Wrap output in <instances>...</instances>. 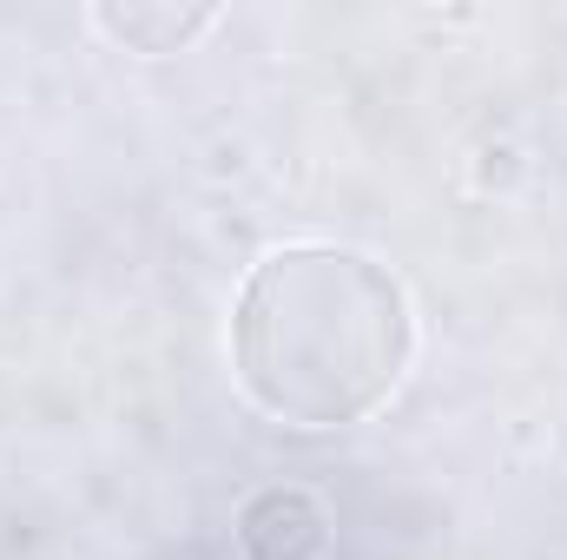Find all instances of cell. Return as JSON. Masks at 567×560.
Segmentation results:
<instances>
[{
  "label": "cell",
  "mask_w": 567,
  "mask_h": 560,
  "mask_svg": "<svg viewBox=\"0 0 567 560\" xmlns=\"http://www.w3.org/2000/svg\"><path fill=\"white\" fill-rule=\"evenodd\" d=\"M410 356V290L350 245H284L251 265L231 303L238 390L297 428H343L383 409Z\"/></svg>",
  "instance_id": "6da1fadb"
},
{
  "label": "cell",
  "mask_w": 567,
  "mask_h": 560,
  "mask_svg": "<svg viewBox=\"0 0 567 560\" xmlns=\"http://www.w3.org/2000/svg\"><path fill=\"white\" fill-rule=\"evenodd\" d=\"M245 554L251 560H317L330 548V521L310 495L297 488H271L245 508V528H238Z\"/></svg>",
  "instance_id": "7a4b0ae2"
},
{
  "label": "cell",
  "mask_w": 567,
  "mask_h": 560,
  "mask_svg": "<svg viewBox=\"0 0 567 560\" xmlns=\"http://www.w3.org/2000/svg\"><path fill=\"white\" fill-rule=\"evenodd\" d=\"M212 20H218V7H152V0L100 7V13H93V27H100L106 40H120L126 53H185Z\"/></svg>",
  "instance_id": "3957f363"
}]
</instances>
